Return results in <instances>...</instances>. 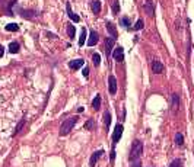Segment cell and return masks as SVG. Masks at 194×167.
Wrapping results in <instances>:
<instances>
[{"mask_svg": "<svg viewBox=\"0 0 194 167\" xmlns=\"http://www.w3.org/2000/svg\"><path fill=\"white\" fill-rule=\"evenodd\" d=\"M107 31H108V32H110L111 35H112V39L115 41V39H117V36H118V33H117L115 26H114V25H112L111 22H107Z\"/></svg>", "mask_w": 194, "mask_h": 167, "instance_id": "obj_13", "label": "cell"}, {"mask_svg": "<svg viewBox=\"0 0 194 167\" xmlns=\"http://www.w3.org/2000/svg\"><path fill=\"white\" fill-rule=\"evenodd\" d=\"M144 10L148 12V15L149 16H153L155 15V12H153V5H152V2H148L146 6H144Z\"/></svg>", "mask_w": 194, "mask_h": 167, "instance_id": "obj_22", "label": "cell"}, {"mask_svg": "<svg viewBox=\"0 0 194 167\" xmlns=\"http://www.w3.org/2000/svg\"><path fill=\"white\" fill-rule=\"evenodd\" d=\"M3 54H5V47H3V45H0V58L3 57Z\"/></svg>", "mask_w": 194, "mask_h": 167, "instance_id": "obj_35", "label": "cell"}, {"mask_svg": "<svg viewBox=\"0 0 194 167\" xmlns=\"http://www.w3.org/2000/svg\"><path fill=\"white\" fill-rule=\"evenodd\" d=\"M85 42H86V29L82 28V31H80V36H79V45L82 47V45H85Z\"/></svg>", "mask_w": 194, "mask_h": 167, "instance_id": "obj_21", "label": "cell"}, {"mask_svg": "<svg viewBox=\"0 0 194 167\" xmlns=\"http://www.w3.org/2000/svg\"><path fill=\"white\" fill-rule=\"evenodd\" d=\"M140 166H142L140 160H134V161H131V167H140Z\"/></svg>", "mask_w": 194, "mask_h": 167, "instance_id": "obj_32", "label": "cell"}, {"mask_svg": "<svg viewBox=\"0 0 194 167\" xmlns=\"http://www.w3.org/2000/svg\"><path fill=\"white\" fill-rule=\"evenodd\" d=\"M25 122H26V119H25V116H23L22 119H21V122H19V123L16 125V128H15V131H13V137H16L18 134L21 132V131H22V128H23V125H25Z\"/></svg>", "mask_w": 194, "mask_h": 167, "instance_id": "obj_17", "label": "cell"}, {"mask_svg": "<svg viewBox=\"0 0 194 167\" xmlns=\"http://www.w3.org/2000/svg\"><path fill=\"white\" fill-rule=\"evenodd\" d=\"M112 12H114V13H118V12H120V5H118V2H114V5H112Z\"/></svg>", "mask_w": 194, "mask_h": 167, "instance_id": "obj_31", "label": "cell"}, {"mask_svg": "<svg viewBox=\"0 0 194 167\" xmlns=\"http://www.w3.org/2000/svg\"><path fill=\"white\" fill-rule=\"evenodd\" d=\"M175 144L178 145V147H183L184 144V137L181 132H177V135H175Z\"/></svg>", "mask_w": 194, "mask_h": 167, "instance_id": "obj_24", "label": "cell"}, {"mask_svg": "<svg viewBox=\"0 0 194 167\" xmlns=\"http://www.w3.org/2000/svg\"><path fill=\"white\" fill-rule=\"evenodd\" d=\"M120 23H121V26H124V28H130V19L128 17H121Z\"/></svg>", "mask_w": 194, "mask_h": 167, "instance_id": "obj_28", "label": "cell"}, {"mask_svg": "<svg viewBox=\"0 0 194 167\" xmlns=\"http://www.w3.org/2000/svg\"><path fill=\"white\" fill-rule=\"evenodd\" d=\"M16 5V0H10V3L7 5V15L9 16H13V12H12V7Z\"/></svg>", "mask_w": 194, "mask_h": 167, "instance_id": "obj_26", "label": "cell"}, {"mask_svg": "<svg viewBox=\"0 0 194 167\" xmlns=\"http://www.w3.org/2000/svg\"><path fill=\"white\" fill-rule=\"evenodd\" d=\"M91 9H92V12H94L95 15H99V12H101V2H98V0L92 2V5H91Z\"/></svg>", "mask_w": 194, "mask_h": 167, "instance_id": "obj_15", "label": "cell"}, {"mask_svg": "<svg viewBox=\"0 0 194 167\" xmlns=\"http://www.w3.org/2000/svg\"><path fill=\"white\" fill-rule=\"evenodd\" d=\"M112 44H114V39L105 38V54H107V57H111V54H112Z\"/></svg>", "mask_w": 194, "mask_h": 167, "instance_id": "obj_12", "label": "cell"}, {"mask_svg": "<svg viewBox=\"0 0 194 167\" xmlns=\"http://www.w3.org/2000/svg\"><path fill=\"white\" fill-rule=\"evenodd\" d=\"M92 106H94L95 111H98L101 108V95H96L95 96V99L92 100Z\"/></svg>", "mask_w": 194, "mask_h": 167, "instance_id": "obj_20", "label": "cell"}, {"mask_svg": "<svg viewBox=\"0 0 194 167\" xmlns=\"http://www.w3.org/2000/svg\"><path fill=\"white\" fill-rule=\"evenodd\" d=\"M142 153H143V144L140 141H134L133 145H131V150H130V161L140 160Z\"/></svg>", "mask_w": 194, "mask_h": 167, "instance_id": "obj_2", "label": "cell"}, {"mask_svg": "<svg viewBox=\"0 0 194 167\" xmlns=\"http://www.w3.org/2000/svg\"><path fill=\"white\" fill-rule=\"evenodd\" d=\"M85 128L89 129V131H94L96 128V125H95V121L94 119H88L86 122H85Z\"/></svg>", "mask_w": 194, "mask_h": 167, "instance_id": "obj_23", "label": "cell"}, {"mask_svg": "<svg viewBox=\"0 0 194 167\" xmlns=\"http://www.w3.org/2000/svg\"><path fill=\"white\" fill-rule=\"evenodd\" d=\"M143 21H142V19H139L137 22H136V25H134V28L133 29H136V31H140V29H143Z\"/></svg>", "mask_w": 194, "mask_h": 167, "instance_id": "obj_30", "label": "cell"}, {"mask_svg": "<svg viewBox=\"0 0 194 167\" xmlns=\"http://www.w3.org/2000/svg\"><path fill=\"white\" fill-rule=\"evenodd\" d=\"M66 12H67V15H69V17H70L72 21H75V22H80V16H79L78 13H73L72 12V7H70V3H69V2L66 3Z\"/></svg>", "mask_w": 194, "mask_h": 167, "instance_id": "obj_9", "label": "cell"}, {"mask_svg": "<svg viewBox=\"0 0 194 167\" xmlns=\"http://www.w3.org/2000/svg\"><path fill=\"white\" fill-rule=\"evenodd\" d=\"M104 122H105V128L108 129L110 128V125H111V115H110V112L108 111L104 112Z\"/></svg>", "mask_w": 194, "mask_h": 167, "instance_id": "obj_25", "label": "cell"}, {"mask_svg": "<svg viewBox=\"0 0 194 167\" xmlns=\"http://www.w3.org/2000/svg\"><path fill=\"white\" fill-rule=\"evenodd\" d=\"M6 31L7 32H18L19 31V25L18 23H7L6 25Z\"/></svg>", "mask_w": 194, "mask_h": 167, "instance_id": "obj_19", "label": "cell"}, {"mask_svg": "<svg viewBox=\"0 0 194 167\" xmlns=\"http://www.w3.org/2000/svg\"><path fill=\"white\" fill-rule=\"evenodd\" d=\"M169 167H183V161H181L180 158H175V160L169 164Z\"/></svg>", "mask_w": 194, "mask_h": 167, "instance_id": "obj_29", "label": "cell"}, {"mask_svg": "<svg viewBox=\"0 0 194 167\" xmlns=\"http://www.w3.org/2000/svg\"><path fill=\"white\" fill-rule=\"evenodd\" d=\"M98 39H99V35H98V32L92 29V31L89 32L88 45H89V47H94V45H96V44H98Z\"/></svg>", "mask_w": 194, "mask_h": 167, "instance_id": "obj_7", "label": "cell"}, {"mask_svg": "<svg viewBox=\"0 0 194 167\" xmlns=\"http://www.w3.org/2000/svg\"><path fill=\"white\" fill-rule=\"evenodd\" d=\"M85 61H83L82 58H78V60H72V61L69 63V67L72 68V70H79L80 67H83Z\"/></svg>", "mask_w": 194, "mask_h": 167, "instance_id": "obj_11", "label": "cell"}, {"mask_svg": "<svg viewBox=\"0 0 194 167\" xmlns=\"http://www.w3.org/2000/svg\"><path fill=\"white\" fill-rule=\"evenodd\" d=\"M67 33H69V38H75V35H76V28L73 26L72 23H67Z\"/></svg>", "mask_w": 194, "mask_h": 167, "instance_id": "obj_18", "label": "cell"}, {"mask_svg": "<svg viewBox=\"0 0 194 167\" xmlns=\"http://www.w3.org/2000/svg\"><path fill=\"white\" fill-rule=\"evenodd\" d=\"M108 92H110V95H115L117 93V78L114 76L108 77Z\"/></svg>", "mask_w": 194, "mask_h": 167, "instance_id": "obj_5", "label": "cell"}, {"mask_svg": "<svg viewBox=\"0 0 194 167\" xmlns=\"http://www.w3.org/2000/svg\"><path fill=\"white\" fill-rule=\"evenodd\" d=\"M19 42H16V41H13V42H10L9 44V52H12V54H16V52H19Z\"/></svg>", "mask_w": 194, "mask_h": 167, "instance_id": "obj_16", "label": "cell"}, {"mask_svg": "<svg viewBox=\"0 0 194 167\" xmlns=\"http://www.w3.org/2000/svg\"><path fill=\"white\" fill-rule=\"evenodd\" d=\"M104 156V150H99V151H95L94 154L91 156V160H89V167H95L96 161L99 160L101 157Z\"/></svg>", "mask_w": 194, "mask_h": 167, "instance_id": "obj_6", "label": "cell"}, {"mask_svg": "<svg viewBox=\"0 0 194 167\" xmlns=\"http://www.w3.org/2000/svg\"><path fill=\"white\" fill-rule=\"evenodd\" d=\"M110 160H111V163H114V160H115V151H114V150L111 151V156H110Z\"/></svg>", "mask_w": 194, "mask_h": 167, "instance_id": "obj_34", "label": "cell"}, {"mask_svg": "<svg viewBox=\"0 0 194 167\" xmlns=\"http://www.w3.org/2000/svg\"><path fill=\"white\" fill-rule=\"evenodd\" d=\"M78 121H79L78 116H73V118L66 119L64 122L61 123V127H60V135H61V137H64V135H67V134H70V131L73 129V127L76 125Z\"/></svg>", "mask_w": 194, "mask_h": 167, "instance_id": "obj_1", "label": "cell"}, {"mask_svg": "<svg viewBox=\"0 0 194 167\" xmlns=\"http://www.w3.org/2000/svg\"><path fill=\"white\" fill-rule=\"evenodd\" d=\"M123 131H124L123 125L121 123H117L115 128H114V132H112V144H117L120 141V138H121V135H123Z\"/></svg>", "mask_w": 194, "mask_h": 167, "instance_id": "obj_3", "label": "cell"}, {"mask_svg": "<svg viewBox=\"0 0 194 167\" xmlns=\"http://www.w3.org/2000/svg\"><path fill=\"white\" fill-rule=\"evenodd\" d=\"M171 100H172L171 109H172V112H174V113H177V111L180 109V96H178V95H172Z\"/></svg>", "mask_w": 194, "mask_h": 167, "instance_id": "obj_10", "label": "cell"}, {"mask_svg": "<svg viewBox=\"0 0 194 167\" xmlns=\"http://www.w3.org/2000/svg\"><path fill=\"white\" fill-rule=\"evenodd\" d=\"M92 61H94V64L96 67L99 66V64H101V55H99V54H96V52H95L94 55H92Z\"/></svg>", "mask_w": 194, "mask_h": 167, "instance_id": "obj_27", "label": "cell"}, {"mask_svg": "<svg viewBox=\"0 0 194 167\" xmlns=\"http://www.w3.org/2000/svg\"><path fill=\"white\" fill-rule=\"evenodd\" d=\"M83 77H86V78L89 77V68H88V67H85V68H83Z\"/></svg>", "mask_w": 194, "mask_h": 167, "instance_id": "obj_33", "label": "cell"}, {"mask_svg": "<svg viewBox=\"0 0 194 167\" xmlns=\"http://www.w3.org/2000/svg\"><path fill=\"white\" fill-rule=\"evenodd\" d=\"M18 13H19L22 17H25V19H32V17H35L37 15H38V12H35V10H25V9H22V7H18Z\"/></svg>", "mask_w": 194, "mask_h": 167, "instance_id": "obj_4", "label": "cell"}, {"mask_svg": "<svg viewBox=\"0 0 194 167\" xmlns=\"http://www.w3.org/2000/svg\"><path fill=\"white\" fill-rule=\"evenodd\" d=\"M112 58L115 61H124V50L121 47H117L115 50L112 51Z\"/></svg>", "mask_w": 194, "mask_h": 167, "instance_id": "obj_8", "label": "cell"}, {"mask_svg": "<svg viewBox=\"0 0 194 167\" xmlns=\"http://www.w3.org/2000/svg\"><path fill=\"white\" fill-rule=\"evenodd\" d=\"M152 68H153V71L155 73L159 74V73L164 71V64H162L161 61H153L152 63Z\"/></svg>", "mask_w": 194, "mask_h": 167, "instance_id": "obj_14", "label": "cell"}]
</instances>
